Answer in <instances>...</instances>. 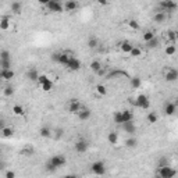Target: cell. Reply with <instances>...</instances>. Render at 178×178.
I'll list each match as a JSON object with an SVG mask.
<instances>
[{"label": "cell", "instance_id": "6da1fadb", "mask_svg": "<svg viewBox=\"0 0 178 178\" xmlns=\"http://www.w3.org/2000/svg\"><path fill=\"white\" fill-rule=\"evenodd\" d=\"M177 10V3L174 0H161L159 3V11L163 13H172Z\"/></svg>", "mask_w": 178, "mask_h": 178}, {"label": "cell", "instance_id": "7a4b0ae2", "mask_svg": "<svg viewBox=\"0 0 178 178\" xmlns=\"http://www.w3.org/2000/svg\"><path fill=\"white\" fill-rule=\"evenodd\" d=\"M157 174H159L160 178H172V177L177 175V171H175L172 167H170L169 164H166V166H160L159 167Z\"/></svg>", "mask_w": 178, "mask_h": 178}, {"label": "cell", "instance_id": "3957f363", "mask_svg": "<svg viewBox=\"0 0 178 178\" xmlns=\"http://www.w3.org/2000/svg\"><path fill=\"white\" fill-rule=\"evenodd\" d=\"M91 170L95 175H104L106 174V164L102 160H97L91 164Z\"/></svg>", "mask_w": 178, "mask_h": 178}, {"label": "cell", "instance_id": "277c9868", "mask_svg": "<svg viewBox=\"0 0 178 178\" xmlns=\"http://www.w3.org/2000/svg\"><path fill=\"white\" fill-rule=\"evenodd\" d=\"M135 106H136V107H139V109H142V110H148L149 106H150V102H149V99H148V96H146V95L141 93V95H138V96H136Z\"/></svg>", "mask_w": 178, "mask_h": 178}, {"label": "cell", "instance_id": "5b68a950", "mask_svg": "<svg viewBox=\"0 0 178 178\" xmlns=\"http://www.w3.org/2000/svg\"><path fill=\"white\" fill-rule=\"evenodd\" d=\"M38 82H39V85L42 86V89L45 92H49L53 89V81L47 75H39L38 77Z\"/></svg>", "mask_w": 178, "mask_h": 178}, {"label": "cell", "instance_id": "8992f818", "mask_svg": "<svg viewBox=\"0 0 178 178\" xmlns=\"http://www.w3.org/2000/svg\"><path fill=\"white\" fill-rule=\"evenodd\" d=\"M49 163H50L51 166H53L56 170H57V169H60V167L66 166L67 159L63 156V154H56V156H53L50 160H49Z\"/></svg>", "mask_w": 178, "mask_h": 178}, {"label": "cell", "instance_id": "52a82bcc", "mask_svg": "<svg viewBox=\"0 0 178 178\" xmlns=\"http://www.w3.org/2000/svg\"><path fill=\"white\" fill-rule=\"evenodd\" d=\"M82 104L78 99H70L68 103H67V110H68L71 114H77V113L81 110Z\"/></svg>", "mask_w": 178, "mask_h": 178}, {"label": "cell", "instance_id": "ba28073f", "mask_svg": "<svg viewBox=\"0 0 178 178\" xmlns=\"http://www.w3.org/2000/svg\"><path fill=\"white\" fill-rule=\"evenodd\" d=\"M77 153H85V152L89 149V142L86 139H78L75 142V146H74Z\"/></svg>", "mask_w": 178, "mask_h": 178}, {"label": "cell", "instance_id": "9c48e42d", "mask_svg": "<svg viewBox=\"0 0 178 178\" xmlns=\"http://www.w3.org/2000/svg\"><path fill=\"white\" fill-rule=\"evenodd\" d=\"M46 7L53 13H63V10H64L63 4L60 3V0H50V2L46 4Z\"/></svg>", "mask_w": 178, "mask_h": 178}, {"label": "cell", "instance_id": "30bf717a", "mask_svg": "<svg viewBox=\"0 0 178 178\" xmlns=\"http://www.w3.org/2000/svg\"><path fill=\"white\" fill-rule=\"evenodd\" d=\"M164 79L167 82H174L178 79V71L175 68H167L164 71Z\"/></svg>", "mask_w": 178, "mask_h": 178}, {"label": "cell", "instance_id": "8fae6325", "mask_svg": "<svg viewBox=\"0 0 178 178\" xmlns=\"http://www.w3.org/2000/svg\"><path fill=\"white\" fill-rule=\"evenodd\" d=\"M81 61L78 60L77 57H74V56H71V59L68 60V63H67V68L70 70V71H78L79 68H81Z\"/></svg>", "mask_w": 178, "mask_h": 178}, {"label": "cell", "instance_id": "7c38bea8", "mask_svg": "<svg viewBox=\"0 0 178 178\" xmlns=\"http://www.w3.org/2000/svg\"><path fill=\"white\" fill-rule=\"evenodd\" d=\"M121 127H123V130L125 131V132L131 134V135L136 132V125H135V123H134V120L127 121V123H123L121 124Z\"/></svg>", "mask_w": 178, "mask_h": 178}, {"label": "cell", "instance_id": "4fadbf2b", "mask_svg": "<svg viewBox=\"0 0 178 178\" xmlns=\"http://www.w3.org/2000/svg\"><path fill=\"white\" fill-rule=\"evenodd\" d=\"M77 116H78V118H79L81 121H86V120H89V118H91L92 112H91V109H86V107H81V110H79V112L77 113Z\"/></svg>", "mask_w": 178, "mask_h": 178}, {"label": "cell", "instance_id": "5bb4252c", "mask_svg": "<svg viewBox=\"0 0 178 178\" xmlns=\"http://www.w3.org/2000/svg\"><path fill=\"white\" fill-rule=\"evenodd\" d=\"M177 112V104L172 102H167L164 106V114L166 116H174Z\"/></svg>", "mask_w": 178, "mask_h": 178}, {"label": "cell", "instance_id": "9a60e30c", "mask_svg": "<svg viewBox=\"0 0 178 178\" xmlns=\"http://www.w3.org/2000/svg\"><path fill=\"white\" fill-rule=\"evenodd\" d=\"M14 71L11 68H7V70H0V78L4 79V81H10V79L14 78Z\"/></svg>", "mask_w": 178, "mask_h": 178}, {"label": "cell", "instance_id": "2e32d148", "mask_svg": "<svg viewBox=\"0 0 178 178\" xmlns=\"http://www.w3.org/2000/svg\"><path fill=\"white\" fill-rule=\"evenodd\" d=\"M118 77H127V78H130V75H128L125 71H123V70H113L112 73H109L107 78H109V79H116V78H118Z\"/></svg>", "mask_w": 178, "mask_h": 178}, {"label": "cell", "instance_id": "e0dca14e", "mask_svg": "<svg viewBox=\"0 0 178 178\" xmlns=\"http://www.w3.org/2000/svg\"><path fill=\"white\" fill-rule=\"evenodd\" d=\"M78 7H79V4L77 0H67L66 4H64V10H66V11H74V10H77Z\"/></svg>", "mask_w": 178, "mask_h": 178}, {"label": "cell", "instance_id": "ac0fdd59", "mask_svg": "<svg viewBox=\"0 0 178 178\" xmlns=\"http://www.w3.org/2000/svg\"><path fill=\"white\" fill-rule=\"evenodd\" d=\"M10 10H11L13 14L20 15L22 13V4L20 3V2H13L11 6H10Z\"/></svg>", "mask_w": 178, "mask_h": 178}, {"label": "cell", "instance_id": "d6986e66", "mask_svg": "<svg viewBox=\"0 0 178 178\" xmlns=\"http://www.w3.org/2000/svg\"><path fill=\"white\" fill-rule=\"evenodd\" d=\"M10 27H11V22H10L9 17H7V15L2 17V18H0V29H2V31H9Z\"/></svg>", "mask_w": 178, "mask_h": 178}, {"label": "cell", "instance_id": "ffe728a7", "mask_svg": "<svg viewBox=\"0 0 178 178\" xmlns=\"http://www.w3.org/2000/svg\"><path fill=\"white\" fill-rule=\"evenodd\" d=\"M166 18H167V15H166V13H163V11H156V14L153 15V21L156 22V24H163V22L166 21Z\"/></svg>", "mask_w": 178, "mask_h": 178}, {"label": "cell", "instance_id": "44dd1931", "mask_svg": "<svg viewBox=\"0 0 178 178\" xmlns=\"http://www.w3.org/2000/svg\"><path fill=\"white\" fill-rule=\"evenodd\" d=\"M70 59H71V55H68V53H59L57 63L59 64H63V66H67V63H68Z\"/></svg>", "mask_w": 178, "mask_h": 178}, {"label": "cell", "instance_id": "7402d4cb", "mask_svg": "<svg viewBox=\"0 0 178 178\" xmlns=\"http://www.w3.org/2000/svg\"><path fill=\"white\" fill-rule=\"evenodd\" d=\"M38 77H39V73H38L36 68H29L27 73V78L29 81H38Z\"/></svg>", "mask_w": 178, "mask_h": 178}, {"label": "cell", "instance_id": "603a6c76", "mask_svg": "<svg viewBox=\"0 0 178 178\" xmlns=\"http://www.w3.org/2000/svg\"><path fill=\"white\" fill-rule=\"evenodd\" d=\"M121 117H123V123H127V121L134 120V113L131 110H123L121 112Z\"/></svg>", "mask_w": 178, "mask_h": 178}, {"label": "cell", "instance_id": "cb8c5ba5", "mask_svg": "<svg viewBox=\"0 0 178 178\" xmlns=\"http://www.w3.org/2000/svg\"><path fill=\"white\" fill-rule=\"evenodd\" d=\"M120 49H121V51H123V53H127V55H130L131 49H132V45H131L128 40H124V42L120 43Z\"/></svg>", "mask_w": 178, "mask_h": 178}, {"label": "cell", "instance_id": "d4e9b609", "mask_svg": "<svg viewBox=\"0 0 178 178\" xmlns=\"http://www.w3.org/2000/svg\"><path fill=\"white\" fill-rule=\"evenodd\" d=\"M13 114L14 116H18V117H21V116H24V107H22L21 104H14L13 106V109H11Z\"/></svg>", "mask_w": 178, "mask_h": 178}, {"label": "cell", "instance_id": "484cf974", "mask_svg": "<svg viewBox=\"0 0 178 178\" xmlns=\"http://www.w3.org/2000/svg\"><path fill=\"white\" fill-rule=\"evenodd\" d=\"M125 146H127V148H130V149L136 148V146H138V139L134 138V136H130V138L125 141Z\"/></svg>", "mask_w": 178, "mask_h": 178}, {"label": "cell", "instance_id": "4316f807", "mask_svg": "<svg viewBox=\"0 0 178 178\" xmlns=\"http://www.w3.org/2000/svg\"><path fill=\"white\" fill-rule=\"evenodd\" d=\"M51 134L53 132H51V130L49 127H42L39 131V135L42 136V138H50V136H53Z\"/></svg>", "mask_w": 178, "mask_h": 178}, {"label": "cell", "instance_id": "83f0119b", "mask_svg": "<svg viewBox=\"0 0 178 178\" xmlns=\"http://www.w3.org/2000/svg\"><path fill=\"white\" fill-rule=\"evenodd\" d=\"M0 132H2V135H3L4 138H11V136L14 135V130H13L11 127H7V125L0 131Z\"/></svg>", "mask_w": 178, "mask_h": 178}, {"label": "cell", "instance_id": "f1b7e54d", "mask_svg": "<svg viewBox=\"0 0 178 178\" xmlns=\"http://www.w3.org/2000/svg\"><path fill=\"white\" fill-rule=\"evenodd\" d=\"M107 141H109L112 145H117V142H118V134L114 132V131H112V132L107 135Z\"/></svg>", "mask_w": 178, "mask_h": 178}, {"label": "cell", "instance_id": "f546056e", "mask_svg": "<svg viewBox=\"0 0 178 178\" xmlns=\"http://www.w3.org/2000/svg\"><path fill=\"white\" fill-rule=\"evenodd\" d=\"M130 84H131V86H132L134 89H138V88L142 85V81H141L139 77H132V78L130 79Z\"/></svg>", "mask_w": 178, "mask_h": 178}, {"label": "cell", "instance_id": "4dcf8cb0", "mask_svg": "<svg viewBox=\"0 0 178 178\" xmlns=\"http://www.w3.org/2000/svg\"><path fill=\"white\" fill-rule=\"evenodd\" d=\"M148 43V47L149 49H156V47H159V45H160V40H159V38H152L149 42H146Z\"/></svg>", "mask_w": 178, "mask_h": 178}, {"label": "cell", "instance_id": "1f68e13d", "mask_svg": "<svg viewBox=\"0 0 178 178\" xmlns=\"http://www.w3.org/2000/svg\"><path fill=\"white\" fill-rule=\"evenodd\" d=\"M3 95L6 97H11L13 95H14V88H13L11 85H6L3 89Z\"/></svg>", "mask_w": 178, "mask_h": 178}, {"label": "cell", "instance_id": "d6a6232c", "mask_svg": "<svg viewBox=\"0 0 178 178\" xmlns=\"http://www.w3.org/2000/svg\"><path fill=\"white\" fill-rule=\"evenodd\" d=\"M33 153H35V149H33L32 146H25V148L21 150V154H22V156H27V157L32 156Z\"/></svg>", "mask_w": 178, "mask_h": 178}, {"label": "cell", "instance_id": "836d02e7", "mask_svg": "<svg viewBox=\"0 0 178 178\" xmlns=\"http://www.w3.org/2000/svg\"><path fill=\"white\" fill-rule=\"evenodd\" d=\"M167 39H169L171 43H175L177 42V32H175L174 29L167 31Z\"/></svg>", "mask_w": 178, "mask_h": 178}, {"label": "cell", "instance_id": "e575fe53", "mask_svg": "<svg viewBox=\"0 0 178 178\" xmlns=\"http://www.w3.org/2000/svg\"><path fill=\"white\" fill-rule=\"evenodd\" d=\"M99 46V39L97 38H89L88 39V47L89 49H96Z\"/></svg>", "mask_w": 178, "mask_h": 178}, {"label": "cell", "instance_id": "d590c367", "mask_svg": "<svg viewBox=\"0 0 178 178\" xmlns=\"http://www.w3.org/2000/svg\"><path fill=\"white\" fill-rule=\"evenodd\" d=\"M96 93L100 95V96H106V95H107V88L102 84L96 85Z\"/></svg>", "mask_w": 178, "mask_h": 178}, {"label": "cell", "instance_id": "8d00e7d4", "mask_svg": "<svg viewBox=\"0 0 178 178\" xmlns=\"http://www.w3.org/2000/svg\"><path fill=\"white\" fill-rule=\"evenodd\" d=\"M157 120H159V116H157L154 112H152V113H149V114H148V123L149 124L157 123Z\"/></svg>", "mask_w": 178, "mask_h": 178}, {"label": "cell", "instance_id": "74e56055", "mask_svg": "<svg viewBox=\"0 0 178 178\" xmlns=\"http://www.w3.org/2000/svg\"><path fill=\"white\" fill-rule=\"evenodd\" d=\"M89 67H91V70H92V71H93V73H96L97 70H100V68H102V63H100L99 60H95V61H92V63H91V66H89Z\"/></svg>", "mask_w": 178, "mask_h": 178}, {"label": "cell", "instance_id": "f35d334b", "mask_svg": "<svg viewBox=\"0 0 178 178\" xmlns=\"http://www.w3.org/2000/svg\"><path fill=\"white\" fill-rule=\"evenodd\" d=\"M152 38H154V32H153V31H146V32L142 35V39L145 40V42H149Z\"/></svg>", "mask_w": 178, "mask_h": 178}, {"label": "cell", "instance_id": "ab89813d", "mask_svg": "<svg viewBox=\"0 0 178 178\" xmlns=\"http://www.w3.org/2000/svg\"><path fill=\"white\" fill-rule=\"evenodd\" d=\"M0 60H11V53L9 50L0 51Z\"/></svg>", "mask_w": 178, "mask_h": 178}, {"label": "cell", "instance_id": "60d3db41", "mask_svg": "<svg viewBox=\"0 0 178 178\" xmlns=\"http://www.w3.org/2000/svg\"><path fill=\"white\" fill-rule=\"evenodd\" d=\"M130 55L132 56V57H139V56H142V50L139 47H135V46H132V49H131Z\"/></svg>", "mask_w": 178, "mask_h": 178}, {"label": "cell", "instance_id": "b9f144b4", "mask_svg": "<svg viewBox=\"0 0 178 178\" xmlns=\"http://www.w3.org/2000/svg\"><path fill=\"white\" fill-rule=\"evenodd\" d=\"M113 120H114L116 124L121 125V124H123V117H121V112H116L114 116H113Z\"/></svg>", "mask_w": 178, "mask_h": 178}, {"label": "cell", "instance_id": "7bdbcfd3", "mask_svg": "<svg viewBox=\"0 0 178 178\" xmlns=\"http://www.w3.org/2000/svg\"><path fill=\"white\" fill-rule=\"evenodd\" d=\"M0 68L2 70L11 68V60H0Z\"/></svg>", "mask_w": 178, "mask_h": 178}, {"label": "cell", "instance_id": "ee69618b", "mask_svg": "<svg viewBox=\"0 0 178 178\" xmlns=\"http://www.w3.org/2000/svg\"><path fill=\"white\" fill-rule=\"evenodd\" d=\"M175 51H177V49H175L174 45H169L166 47V55L167 56H174L175 55Z\"/></svg>", "mask_w": 178, "mask_h": 178}, {"label": "cell", "instance_id": "f6af8a7d", "mask_svg": "<svg viewBox=\"0 0 178 178\" xmlns=\"http://www.w3.org/2000/svg\"><path fill=\"white\" fill-rule=\"evenodd\" d=\"M128 27L131 28V29H139V22L135 21V20H131V21H128Z\"/></svg>", "mask_w": 178, "mask_h": 178}, {"label": "cell", "instance_id": "bcb514c9", "mask_svg": "<svg viewBox=\"0 0 178 178\" xmlns=\"http://www.w3.org/2000/svg\"><path fill=\"white\" fill-rule=\"evenodd\" d=\"M53 134H55V138H56V139H60L61 136L64 135V130H63V128H56Z\"/></svg>", "mask_w": 178, "mask_h": 178}, {"label": "cell", "instance_id": "7dc6e473", "mask_svg": "<svg viewBox=\"0 0 178 178\" xmlns=\"http://www.w3.org/2000/svg\"><path fill=\"white\" fill-rule=\"evenodd\" d=\"M4 177H6V178H14L15 177V172L14 171H6Z\"/></svg>", "mask_w": 178, "mask_h": 178}, {"label": "cell", "instance_id": "c3c4849f", "mask_svg": "<svg viewBox=\"0 0 178 178\" xmlns=\"http://www.w3.org/2000/svg\"><path fill=\"white\" fill-rule=\"evenodd\" d=\"M96 2L100 6H107V4H109V0H96Z\"/></svg>", "mask_w": 178, "mask_h": 178}, {"label": "cell", "instance_id": "681fc988", "mask_svg": "<svg viewBox=\"0 0 178 178\" xmlns=\"http://www.w3.org/2000/svg\"><path fill=\"white\" fill-rule=\"evenodd\" d=\"M4 127H6V121H4L3 118H0V131L3 130Z\"/></svg>", "mask_w": 178, "mask_h": 178}, {"label": "cell", "instance_id": "f907efd6", "mask_svg": "<svg viewBox=\"0 0 178 178\" xmlns=\"http://www.w3.org/2000/svg\"><path fill=\"white\" fill-rule=\"evenodd\" d=\"M166 164H169V163H167V159H161V160H160V163H159V167L160 166H166Z\"/></svg>", "mask_w": 178, "mask_h": 178}, {"label": "cell", "instance_id": "816d5d0a", "mask_svg": "<svg viewBox=\"0 0 178 178\" xmlns=\"http://www.w3.org/2000/svg\"><path fill=\"white\" fill-rule=\"evenodd\" d=\"M38 2H39V4H42V6H46L50 0H38Z\"/></svg>", "mask_w": 178, "mask_h": 178}, {"label": "cell", "instance_id": "f5cc1de1", "mask_svg": "<svg viewBox=\"0 0 178 178\" xmlns=\"http://www.w3.org/2000/svg\"><path fill=\"white\" fill-rule=\"evenodd\" d=\"M96 74H97V75H103L104 71H103V68H100V70H97V71H96Z\"/></svg>", "mask_w": 178, "mask_h": 178}, {"label": "cell", "instance_id": "db71d44e", "mask_svg": "<svg viewBox=\"0 0 178 178\" xmlns=\"http://www.w3.org/2000/svg\"><path fill=\"white\" fill-rule=\"evenodd\" d=\"M4 169V163H0V170H3Z\"/></svg>", "mask_w": 178, "mask_h": 178}, {"label": "cell", "instance_id": "11a10c76", "mask_svg": "<svg viewBox=\"0 0 178 178\" xmlns=\"http://www.w3.org/2000/svg\"><path fill=\"white\" fill-rule=\"evenodd\" d=\"M0 82H2V78H0Z\"/></svg>", "mask_w": 178, "mask_h": 178}]
</instances>
